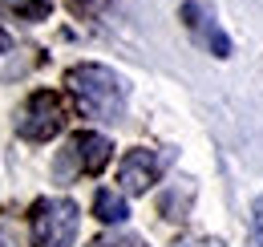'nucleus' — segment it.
I'll use <instances>...</instances> for the list:
<instances>
[{
  "mask_svg": "<svg viewBox=\"0 0 263 247\" xmlns=\"http://www.w3.org/2000/svg\"><path fill=\"white\" fill-rule=\"evenodd\" d=\"M81 211L73 199H41L33 207V247H73Z\"/></svg>",
  "mask_w": 263,
  "mask_h": 247,
  "instance_id": "2",
  "label": "nucleus"
},
{
  "mask_svg": "<svg viewBox=\"0 0 263 247\" xmlns=\"http://www.w3.org/2000/svg\"><path fill=\"white\" fill-rule=\"evenodd\" d=\"M89 247H146V239H138V235H101Z\"/></svg>",
  "mask_w": 263,
  "mask_h": 247,
  "instance_id": "10",
  "label": "nucleus"
},
{
  "mask_svg": "<svg viewBox=\"0 0 263 247\" xmlns=\"http://www.w3.org/2000/svg\"><path fill=\"white\" fill-rule=\"evenodd\" d=\"M65 122H69L65 97L53 90H36L29 93V101L16 114V134L29 138V142H49V138H57L65 130Z\"/></svg>",
  "mask_w": 263,
  "mask_h": 247,
  "instance_id": "3",
  "label": "nucleus"
},
{
  "mask_svg": "<svg viewBox=\"0 0 263 247\" xmlns=\"http://www.w3.org/2000/svg\"><path fill=\"white\" fill-rule=\"evenodd\" d=\"M182 25L195 32V41L202 45V49H211L215 57H231V37L219 29V21L211 16V8H206V4L186 0V4H182Z\"/></svg>",
  "mask_w": 263,
  "mask_h": 247,
  "instance_id": "6",
  "label": "nucleus"
},
{
  "mask_svg": "<svg viewBox=\"0 0 263 247\" xmlns=\"http://www.w3.org/2000/svg\"><path fill=\"white\" fill-rule=\"evenodd\" d=\"M166 162H170V154H166V150H146V146H134V150H126L122 166H118V183L126 186L130 195H146L150 186L162 179Z\"/></svg>",
  "mask_w": 263,
  "mask_h": 247,
  "instance_id": "5",
  "label": "nucleus"
},
{
  "mask_svg": "<svg viewBox=\"0 0 263 247\" xmlns=\"http://www.w3.org/2000/svg\"><path fill=\"white\" fill-rule=\"evenodd\" d=\"M93 215L101 223H122V219L130 215V207H126V199L118 195V190H98L93 195Z\"/></svg>",
  "mask_w": 263,
  "mask_h": 247,
  "instance_id": "7",
  "label": "nucleus"
},
{
  "mask_svg": "<svg viewBox=\"0 0 263 247\" xmlns=\"http://www.w3.org/2000/svg\"><path fill=\"white\" fill-rule=\"evenodd\" d=\"M114 158V142L105 134H73L65 142V150L57 154V179H77V174H101L105 162Z\"/></svg>",
  "mask_w": 263,
  "mask_h": 247,
  "instance_id": "4",
  "label": "nucleus"
},
{
  "mask_svg": "<svg viewBox=\"0 0 263 247\" xmlns=\"http://www.w3.org/2000/svg\"><path fill=\"white\" fill-rule=\"evenodd\" d=\"M174 247H223L219 239H182V243H174Z\"/></svg>",
  "mask_w": 263,
  "mask_h": 247,
  "instance_id": "11",
  "label": "nucleus"
},
{
  "mask_svg": "<svg viewBox=\"0 0 263 247\" xmlns=\"http://www.w3.org/2000/svg\"><path fill=\"white\" fill-rule=\"evenodd\" d=\"M8 49H12V32L0 29V53H8Z\"/></svg>",
  "mask_w": 263,
  "mask_h": 247,
  "instance_id": "12",
  "label": "nucleus"
},
{
  "mask_svg": "<svg viewBox=\"0 0 263 247\" xmlns=\"http://www.w3.org/2000/svg\"><path fill=\"white\" fill-rule=\"evenodd\" d=\"M247 247H263V195L251 203V243Z\"/></svg>",
  "mask_w": 263,
  "mask_h": 247,
  "instance_id": "9",
  "label": "nucleus"
},
{
  "mask_svg": "<svg viewBox=\"0 0 263 247\" xmlns=\"http://www.w3.org/2000/svg\"><path fill=\"white\" fill-rule=\"evenodd\" d=\"M69 90L77 97V105L89 114V118H101V122H118L126 114V85L114 69L105 65H77L69 69Z\"/></svg>",
  "mask_w": 263,
  "mask_h": 247,
  "instance_id": "1",
  "label": "nucleus"
},
{
  "mask_svg": "<svg viewBox=\"0 0 263 247\" xmlns=\"http://www.w3.org/2000/svg\"><path fill=\"white\" fill-rule=\"evenodd\" d=\"M0 8L21 16V21H49V12H53L49 0H0Z\"/></svg>",
  "mask_w": 263,
  "mask_h": 247,
  "instance_id": "8",
  "label": "nucleus"
}]
</instances>
